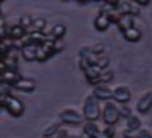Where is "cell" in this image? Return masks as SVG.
Masks as SVG:
<instances>
[{
    "instance_id": "6da1fadb",
    "label": "cell",
    "mask_w": 152,
    "mask_h": 138,
    "mask_svg": "<svg viewBox=\"0 0 152 138\" xmlns=\"http://www.w3.org/2000/svg\"><path fill=\"white\" fill-rule=\"evenodd\" d=\"M0 107H4L13 117H20L24 113V104L20 99L7 93H0Z\"/></svg>"
},
{
    "instance_id": "7a4b0ae2",
    "label": "cell",
    "mask_w": 152,
    "mask_h": 138,
    "mask_svg": "<svg viewBox=\"0 0 152 138\" xmlns=\"http://www.w3.org/2000/svg\"><path fill=\"white\" fill-rule=\"evenodd\" d=\"M102 115V110L99 107V100L94 95H89L85 99L84 107H83V117L84 119H86L88 122H95L98 120Z\"/></svg>"
},
{
    "instance_id": "3957f363",
    "label": "cell",
    "mask_w": 152,
    "mask_h": 138,
    "mask_svg": "<svg viewBox=\"0 0 152 138\" xmlns=\"http://www.w3.org/2000/svg\"><path fill=\"white\" fill-rule=\"evenodd\" d=\"M102 118H103V122L105 123L107 126H114L121 118L119 108H118L115 104H113L112 101H107L103 107Z\"/></svg>"
},
{
    "instance_id": "277c9868",
    "label": "cell",
    "mask_w": 152,
    "mask_h": 138,
    "mask_svg": "<svg viewBox=\"0 0 152 138\" xmlns=\"http://www.w3.org/2000/svg\"><path fill=\"white\" fill-rule=\"evenodd\" d=\"M60 120L65 123V124H71V126H77L81 124L84 120V117L79 112L74 110V109H65L60 113Z\"/></svg>"
},
{
    "instance_id": "5b68a950",
    "label": "cell",
    "mask_w": 152,
    "mask_h": 138,
    "mask_svg": "<svg viewBox=\"0 0 152 138\" xmlns=\"http://www.w3.org/2000/svg\"><path fill=\"white\" fill-rule=\"evenodd\" d=\"M117 10L119 12L121 15L123 14H129V15H138L141 9H140V5L133 1V0H119L118 4L115 5Z\"/></svg>"
},
{
    "instance_id": "8992f818",
    "label": "cell",
    "mask_w": 152,
    "mask_h": 138,
    "mask_svg": "<svg viewBox=\"0 0 152 138\" xmlns=\"http://www.w3.org/2000/svg\"><path fill=\"white\" fill-rule=\"evenodd\" d=\"M50 38V36L45 34L43 32H27V36L23 38L24 45L29 43V45H36V46H41Z\"/></svg>"
},
{
    "instance_id": "52a82bcc",
    "label": "cell",
    "mask_w": 152,
    "mask_h": 138,
    "mask_svg": "<svg viewBox=\"0 0 152 138\" xmlns=\"http://www.w3.org/2000/svg\"><path fill=\"white\" fill-rule=\"evenodd\" d=\"M131 90L128 89L127 86H117L115 89L113 90V99L115 100L117 103H121V104H127L128 101L131 100Z\"/></svg>"
},
{
    "instance_id": "ba28073f",
    "label": "cell",
    "mask_w": 152,
    "mask_h": 138,
    "mask_svg": "<svg viewBox=\"0 0 152 138\" xmlns=\"http://www.w3.org/2000/svg\"><path fill=\"white\" fill-rule=\"evenodd\" d=\"M93 95L98 100H109V99H113V90H110L104 84H99L94 86Z\"/></svg>"
},
{
    "instance_id": "9c48e42d",
    "label": "cell",
    "mask_w": 152,
    "mask_h": 138,
    "mask_svg": "<svg viewBox=\"0 0 152 138\" xmlns=\"http://www.w3.org/2000/svg\"><path fill=\"white\" fill-rule=\"evenodd\" d=\"M151 108H152V90H148L137 103V110L142 114H146Z\"/></svg>"
},
{
    "instance_id": "30bf717a",
    "label": "cell",
    "mask_w": 152,
    "mask_h": 138,
    "mask_svg": "<svg viewBox=\"0 0 152 138\" xmlns=\"http://www.w3.org/2000/svg\"><path fill=\"white\" fill-rule=\"evenodd\" d=\"M1 77V81L4 84H8V85H15L19 80L22 79V76L17 72V70H13V69H7L4 72L0 75Z\"/></svg>"
},
{
    "instance_id": "8fae6325",
    "label": "cell",
    "mask_w": 152,
    "mask_h": 138,
    "mask_svg": "<svg viewBox=\"0 0 152 138\" xmlns=\"http://www.w3.org/2000/svg\"><path fill=\"white\" fill-rule=\"evenodd\" d=\"M26 36H27V29L23 28L20 24H14L10 28H8V37L10 39L19 41V39H23Z\"/></svg>"
},
{
    "instance_id": "7c38bea8",
    "label": "cell",
    "mask_w": 152,
    "mask_h": 138,
    "mask_svg": "<svg viewBox=\"0 0 152 138\" xmlns=\"http://www.w3.org/2000/svg\"><path fill=\"white\" fill-rule=\"evenodd\" d=\"M37 48H38V46H36V45H29V43L24 45L20 50V53L23 56V58H24L26 61L37 60Z\"/></svg>"
},
{
    "instance_id": "4fadbf2b",
    "label": "cell",
    "mask_w": 152,
    "mask_h": 138,
    "mask_svg": "<svg viewBox=\"0 0 152 138\" xmlns=\"http://www.w3.org/2000/svg\"><path fill=\"white\" fill-rule=\"evenodd\" d=\"M100 132L98 124H95V122H86L83 127V138H95V136Z\"/></svg>"
},
{
    "instance_id": "5bb4252c",
    "label": "cell",
    "mask_w": 152,
    "mask_h": 138,
    "mask_svg": "<svg viewBox=\"0 0 152 138\" xmlns=\"http://www.w3.org/2000/svg\"><path fill=\"white\" fill-rule=\"evenodd\" d=\"M100 13L105 14V15L109 18V20H110L112 23H115V24H117L118 19H119V17H121V14H119V12L117 10V8L112 7V5H108V4H104Z\"/></svg>"
},
{
    "instance_id": "9a60e30c",
    "label": "cell",
    "mask_w": 152,
    "mask_h": 138,
    "mask_svg": "<svg viewBox=\"0 0 152 138\" xmlns=\"http://www.w3.org/2000/svg\"><path fill=\"white\" fill-rule=\"evenodd\" d=\"M117 26L122 32L128 29V28L134 27V17L129 15V14H123V15H121L119 19H118Z\"/></svg>"
},
{
    "instance_id": "2e32d148",
    "label": "cell",
    "mask_w": 152,
    "mask_h": 138,
    "mask_svg": "<svg viewBox=\"0 0 152 138\" xmlns=\"http://www.w3.org/2000/svg\"><path fill=\"white\" fill-rule=\"evenodd\" d=\"M112 24V22L109 20V18L105 15V14H102V13H99L98 14V17L94 19V27L96 28L98 31H107L109 26Z\"/></svg>"
},
{
    "instance_id": "e0dca14e",
    "label": "cell",
    "mask_w": 152,
    "mask_h": 138,
    "mask_svg": "<svg viewBox=\"0 0 152 138\" xmlns=\"http://www.w3.org/2000/svg\"><path fill=\"white\" fill-rule=\"evenodd\" d=\"M14 88L18 89V90H22V91H33L36 88V83L31 79L22 77L15 85H14Z\"/></svg>"
},
{
    "instance_id": "ac0fdd59",
    "label": "cell",
    "mask_w": 152,
    "mask_h": 138,
    "mask_svg": "<svg viewBox=\"0 0 152 138\" xmlns=\"http://www.w3.org/2000/svg\"><path fill=\"white\" fill-rule=\"evenodd\" d=\"M122 33H123V37H124L127 41H129V42H137V41H140L141 37H142L141 31L138 29V28H136V27L128 28V29L123 31Z\"/></svg>"
},
{
    "instance_id": "d6986e66",
    "label": "cell",
    "mask_w": 152,
    "mask_h": 138,
    "mask_svg": "<svg viewBox=\"0 0 152 138\" xmlns=\"http://www.w3.org/2000/svg\"><path fill=\"white\" fill-rule=\"evenodd\" d=\"M126 126H127V129L128 131H132V132H138L140 128H141V119L134 114H132L131 117L127 118L126 120Z\"/></svg>"
},
{
    "instance_id": "ffe728a7",
    "label": "cell",
    "mask_w": 152,
    "mask_h": 138,
    "mask_svg": "<svg viewBox=\"0 0 152 138\" xmlns=\"http://www.w3.org/2000/svg\"><path fill=\"white\" fill-rule=\"evenodd\" d=\"M65 33H66V26L62 24V23H57V24H55L53 28H52L51 37L53 38V39L58 41L65 36Z\"/></svg>"
},
{
    "instance_id": "44dd1931",
    "label": "cell",
    "mask_w": 152,
    "mask_h": 138,
    "mask_svg": "<svg viewBox=\"0 0 152 138\" xmlns=\"http://www.w3.org/2000/svg\"><path fill=\"white\" fill-rule=\"evenodd\" d=\"M45 27H46V20L45 19L43 18H36V19H33V23H32L29 29H31V32H42L45 29Z\"/></svg>"
},
{
    "instance_id": "7402d4cb",
    "label": "cell",
    "mask_w": 152,
    "mask_h": 138,
    "mask_svg": "<svg viewBox=\"0 0 152 138\" xmlns=\"http://www.w3.org/2000/svg\"><path fill=\"white\" fill-rule=\"evenodd\" d=\"M113 80V71H107V72H102L100 77L98 80V85L99 84H107Z\"/></svg>"
},
{
    "instance_id": "603a6c76",
    "label": "cell",
    "mask_w": 152,
    "mask_h": 138,
    "mask_svg": "<svg viewBox=\"0 0 152 138\" xmlns=\"http://www.w3.org/2000/svg\"><path fill=\"white\" fill-rule=\"evenodd\" d=\"M32 23H33V19L29 15H23V17H20V20H19V24H20L23 28H26L27 31L31 28Z\"/></svg>"
},
{
    "instance_id": "cb8c5ba5",
    "label": "cell",
    "mask_w": 152,
    "mask_h": 138,
    "mask_svg": "<svg viewBox=\"0 0 152 138\" xmlns=\"http://www.w3.org/2000/svg\"><path fill=\"white\" fill-rule=\"evenodd\" d=\"M108 65H109V58L108 57L104 56V55H99L98 56V61H96V66H99L102 70H104V69L108 67Z\"/></svg>"
},
{
    "instance_id": "d4e9b609",
    "label": "cell",
    "mask_w": 152,
    "mask_h": 138,
    "mask_svg": "<svg viewBox=\"0 0 152 138\" xmlns=\"http://www.w3.org/2000/svg\"><path fill=\"white\" fill-rule=\"evenodd\" d=\"M119 114H121L122 118H126V119H127L128 117L132 115V110L129 109V107L126 105V104H122L121 108H119Z\"/></svg>"
},
{
    "instance_id": "484cf974",
    "label": "cell",
    "mask_w": 152,
    "mask_h": 138,
    "mask_svg": "<svg viewBox=\"0 0 152 138\" xmlns=\"http://www.w3.org/2000/svg\"><path fill=\"white\" fill-rule=\"evenodd\" d=\"M8 37V27L5 22L0 18V38H7Z\"/></svg>"
},
{
    "instance_id": "4316f807",
    "label": "cell",
    "mask_w": 152,
    "mask_h": 138,
    "mask_svg": "<svg viewBox=\"0 0 152 138\" xmlns=\"http://www.w3.org/2000/svg\"><path fill=\"white\" fill-rule=\"evenodd\" d=\"M103 132L105 133V134H108L110 138L115 137V127H114V126H107L105 129H103Z\"/></svg>"
},
{
    "instance_id": "83f0119b",
    "label": "cell",
    "mask_w": 152,
    "mask_h": 138,
    "mask_svg": "<svg viewBox=\"0 0 152 138\" xmlns=\"http://www.w3.org/2000/svg\"><path fill=\"white\" fill-rule=\"evenodd\" d=\"M136 138H152V134L147 129H140L137 132Z\"/></svg>"
},
{
    "instance_id": "f1b7e54d",
    "label": "cell",
    "mask_w": 152,
    "mask_h": 138,
    "mask_svg": "<svg viewBox=\"0 0 152 138\" xmlns=\"http://www.w3.org/2000/svg\"><path fill=\"white\" fill-rule=\"evenodd\" d=\"M151 0H134V3L137 4V5L140 7H145V5H148Z\"/></svg>"
},
{
    "instance_id": "f546056e",
    "label": "cell",
    "mask_w": 152,
    "mask_h": 138,
    "mask_svg": "<svg viewBox=\"0 0 152 138\" xmlns=\"http://www.w3.org/2000/svg\"><path fill=\"white\" fill-rule=\"evenodd\" d=\"M118 1H119V0H104V3L108 4V5H112V7H115Z\"/></svg>"
},
{
    "instance_id": "4dcf8cb0",
    "label": "cell",
    "mask_w": 152,
    "mask_h": 138,
    "mask_svg": "<svg viewBox=\"0 0 152 138\" xmlns=\"http://www.w3.org/2000/svg\"><path fill=\"white\" fill-rule=\"evenodd\" d=\"M95 138H110V137H109L108 134H105V133H104L103 131H100L96 136H95Z\"/></svg>"
},
{
    "instance_id": "1f68e13d",
    "label": "cell",
    "mask_w": 152,
    "mask_h": 138,
    "mask_svg": "<svg viewBox=\"0 0 152 138\" xmlns=\"http://www.w3.org/2000/svg\"><path fill=\"white\" fill-rule=\"evenodd\" d=\"M62 138H83L81 136H71V134H67V136H65Z\"/></svg>"
},
{
    "instance_id": "d6a6232c",
    "label": "cell",
    "mask_w": 152,
    "mask_h": 138,
    "mask_svg": "<svg viewBox=\"0 0 152 138\" xmlns=\"http://www.w3.org/2000/svg\"><path fill=\"white\" fill-rule=\"evenodd\" d=\"M79 3H86V1H89V0H77Z\"/></svg>"
},
{
    "instance_id": "836d02e7",
    "label": "cell",
    "mask_w": 152,
    "mask_h": 138,
    "mask_svg": "<svg viewBox=\"0 0 152 138\" xmlns=\"http://www.w3.org/2000/svg\"><path fill=\"white\" fill-rule=\"evenodd\" d=\"M0 13H1V4H0Z\"/></svg>"
},
{
    "instance_id": "e575fe53",
    "label": "cell",
    "mask_w": 152,
    "mask_h": 138,
    "mask_svg": "<svg viewBox=\"0 0 152 138\" xmlns=\"http://www.w3.org/2000/svg\"><path fill=\"white\" fill-rule=\"evenodd\" d=\"M3 1H5V0H0V4H1V3H3Z\"/></svg>"
},
{
    "instance_id": "d590c367",
    "label": "cell",
    "mask_w": 152,
    "mask_h": 138,
    "mask_svg": "<svg viewBox=\"0 0 152 138\" xmlns=\"http://www.w3.org/2000/svg\"><path fill=\"white\" fill-rule=\"evenodd\" d=\"M1 39H3V38H0V42H1Z\"/></svg>"
},
{
    "instance_id": "8d00e7d4",
    "label": "cell",
    "mask_w": 152,
    "mask_h": 138,
    "mask_svg": "<svg viewBox=\"0 0 152 138\" xmlns=\"http://www.w3.org/2000/svg\"><path fill=\"white\" fill-rule=\"evenodd\" d=\"M64 1H66V0H64Z\"/></svg>"
},
{
    "instance_id": "74e56055",
    "label": "cell",
    "mask_w": 152,
    "mask_h": 138,
    "mask_svg": "<svg viewBox=\"0 0 152 138\" xmlns=\"http://www.w3.org/2000/svg\"><path fill=\"white\" fill-rule=\"evenodd\" d=\"M122 138H124V137H122Z\"/></svg>"
},
{
    "instance_id": "f35d334b",
    "label": "cell",
    "mask_w": 152,
    "mask_h": 138,
    "mask_svg": "<svg viewBox=\"0 0 152 138\" xmlns=\"http://www.w3.org/2000/svg\"><path fill=\"white\" fill-rule=\"evenodd\" d=\"M133 1H134V0H133Z\"/></svg>"
}]
</instances>
